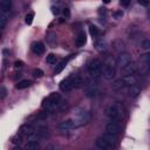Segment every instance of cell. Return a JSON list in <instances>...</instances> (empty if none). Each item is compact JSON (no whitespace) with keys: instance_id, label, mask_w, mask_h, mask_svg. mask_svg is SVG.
I'll return each mask as SVG.
<instances>
[{"instance_id":"ab89813d","label":"cell","mask_w":150,"mask_h":150,"mask_svg":"<svg viewBox=\"0 0 150 150\" xmlns=\"http://www.w3.org/2000/svg\"><path fill=\"white\" fill-rule=\"evenodd\" d=\"M130 2V0H121V5L122 6H128Z\"/></svg>"},{"instance_id":"7402d4cb","label":"cell","mask_w":150,"mask_h":150,"mask_svg":"<svg viewBox=\"0 0 150 150\" xmlns=\"http://www.w3.org/2000/svg\"><path fill=\"white\" fill-rule=\"evenodd\" d=\"M67 63H68V60H64V61H62V62H60L57 66H56V68H55V70H54V73L55 74H60L64 68H66V66H67Z\"/></svg>"},{"instance_id":"f546056e","label":"cell","mask_w":150,"mask_h":150,"mask_svg":"<svg viewBox=\"0 0 150 150\" xmlns=\"http://www.w3.org/2000/svg\"><path fill=\"white\" fill-rule=\"evenodd\" d=\"M141 48L142 49H150V39H144L141 42Z\"/></svg>"},{"instance_id":"3957f363","label":"cell","mask_w":150,"mask_h":150,"mask_svg":"<svg viewBox=\"0 0 150 150\" xmlns=\"http://www.w3.org/2000/svg\"><path fill=\"white\" fill-rule=\"evenodd\" d=\"M102 62L98 59H94L88 66V73L93 79H98L102 75Z\"/></svg>"},{"instance_id":"f1b7e54d","label":"cell","mask_w":150,"mask_h":150,"mask_svg":"<svg viewBox=\"0 0 150 150\" xmlns=\"http://www.w3.org/2000/svg\"><path fill=\"white\" fill-rule=\"evenodd\" d=\"M27 149H38L39 148V142L38 141H28V143L26 144Z\"/></svg>"},{"instance_id":"e0dca14e","label":"cell","mask_w":150,"mask_h":150,"mask_svg":"<svg viewBox=\"0 0 150 150\" xmlns=\"http://www.w3.org/2000/svg\"><path fill=\"white\" fill-rule=\"evenodd\" d=\"M124 87H127V84H125V82H124L123 79H118V80H116L115 83L112 84V89H114V90H122Z\"/></svg>"},{"instance_id":"5b68a950","label":"cell","mask_w":150,"mask_h":150,"mask_svg":"<svg viewBox=\"0 0 150 150\" xmlns=\"http://www.w3.org/2000/svg\"><path fill=\"white\" fill-rule=\"evenodd\" d=\"M123 107L121 103H115L110 105L107 110V115L110 120H121L123 116Z\"/></svg>"},{"instance_id":"4316f807","label":"cell","mask_w":150,"mask_h":150,"mask_svg":"<svg viewBox=\"0 0 150 150\" xmlns=\"http://www.w3.org/2000/svg\"><path fill=\"white\" fill-rule=\"evenodd\" d=\"M11 141H12V143H13V144H15V145H16V144H21V142H22V135L19 132L18 135L13 136Z\"/></svg>"},{"instance_id":"74e56055","label":"cell","mask_w":150,"mask_h":150,"mask_svg":"<svg viewBox=\"0 0 150 150\" xmlns=\"http://www.w3.org/2000/svg\"><path fill=\"white\" fill-rule=\"evenodd\" d=\"M105 13H107V9L105 8H100L98 9V14L100 15H105Z\"/></svg>"},{"instance_id":"8d00e7d4","label":"cell","mask_w":150,"mask_h":150,"mask_svg":"<svg viewBox=\"0 0 150 150\" xmlns=\"http://www.w3.org/2000/svg\"><path fill=\"white\" fill-rule=\"evenodd\" d=\"M138 2L142 5V6H148L150 4V0H138Z\"/></svg>"},{"instance_id":"f35d334b","label":"cell","mask_w":150,"mask_h":150,"mask_svg":"<svg viewBox=\"0 0 150 150\" xmlns=\"http://www.w3.org/2000/svg\"><path fill=\"white\" fill-rule=\"evenodd\" d=\"M52 12H53L54 14H59V13H60L59 8H57V7H55V6H53V7H52Z\"/></svg>"},{"instance_id":"60d3db41","label":"cell","mask_w":150,"mask_h":150,"mask_svg":"<svg viewBox=\"0 0 150 150\" xmlns=\"http://www.w3.org/2000/svg\"><path fill=\"white\" fill-rule=\"evenodd\" d=\"M103 1V4H109L110 2V0H102Z\"/></svg>"},{"instance_id":"d4e9b609","label":"cell","mask_w":150,"mask_h":150,"mask_svg":"<svg viewBox=\"0 0 150 150\" xmlns=\"http://www.w3.org/2000/svg\"><path fill=\"white\" fill-rule=\"evenodd\" d=\"M38 135L40 138H45L48 136V128L47 127H41L39 128V131H38Z\"/></svg>"},{"instance_id":"7a4b0ae2","label":"cell","mask_w":150,"mask_h":150,"mask_svg":"<svg viewBox=\"0 0 150 150\" xmlns=\"http://www.w3.org/2000/svg\"><path fill=\"white\" fill-rule=\"evenodd\" d=\"M61 102V95L59 93H52L49 96H47L42 103L43 108L47 110V111H50V110H54Z\"/></svg>"},{"instance_id":"7c38bea8","label":"cell","mask_w":150,"mask_h":150,"mask_svg":"<svg viewBox=\"0 0 150 150\" xmlns=\"http://www.w3.org/2000/svg\"><path fill=\"white\" fill-rule=\"evenodd\" d=\"M45 46H43V43L42 42H39V41H36V42H33L32 43V50H33V53L34 54H36V55H42L43 53H45Z\"/></svg>"},{"instance_id":"484cf974","label":"cell","mask_w":150,"mask_h":150,"mask_svg":"<svg viewBox=\"0 0 150 150\" xmlns=\"http://www.w3.org/2000/svg\"><path fill=\"white\" fill-rule=\"evenodd\" d=\"M11 7H12V0H1L0 1V8L11 9Z\"/></svg>"},{"instance_id":"30bf717a","label":"cell","mask_w":150,"mask_h":150,"mask_svg":"<svg viewBox=\"0 0 150 150\" xmlns=\"http://www.w3.org/2000/svg\"><path fill=\"white\" fill-rule=\"evenodd\" d=\"M137 70V64L135 62H129L128 64H125L124 67L121 68V73L124 75V76H128V75H134Z\"/></svg>"},{"instance_id":"d6a6232c","label":"cell","mask_w":150,"mask_h":150,"mask_svg":"<svg viewBox=\"0 0 150 150\" xmlns=\"http://www.w3.org/2000/svg\"><path fill=\"white\" fill-rule=\"evenodd\" d=\"M6 95H7V90H6V88H5L4 86H1V87H0V98H1V100L5 98Z\"/></svg>"},{"instance_id":"d590c367","label":"cell","mask_w":150,"mask_h":150,"mask_svg":"<svg viewBox=\"0 0 150 150\" xmlns=\"http://www.w3.org/2000/svg\"><path fill=\"white\" fill-rule=\"evenodd\" d=\"M14 67H15V68H22V67H23V62H22V61H15Z\"/></svg>"},{"instance_id":"1f68e13d","label":"cell","mask_w":150,"mask_h":150,"mask_svg":"<svg viewBox=\"0 0 150 150\" xmlns=\"http://www.w3.org/2000/svg\"><path fill=\"white\" fill-rule=\"evenodd\" d=\"M33 19H34V14H33V13H28V14L26 15V18H25V22H26L27 25H30V23L33 22Z\"/></svg>"},{"instance_id":"9c48e42d","label":"cell","mask_w":150,"mask_h":150,"mask_svg":"<svg viewBox=\"0 0 150 150\" xmlns=\"http://www.w3.org/2000/svg\"><path fill=\"white\" fill-rule=\"evenodd\" d=\"M129 62H130V54L128 52H122V53L118 54V56L116 59V66L122 68L125 64H128Z\"/></svg>"},{"instance_id":"603a6c76","label":"cell","mask_w":150,"mask_h":150,"mask_svg":"<svg viewBox=\"0 0 150 150\" xmlns=\"http://www.w3.org/2000/svg\"><path fill=\"white\" fill-rule=\"evenodd\" d=\"M123 80H124V82H125L127 86H131V84H135V83H136V77H135V75L124 76Z\"/></svg>"},{"instance_id":"ba28073f","label":"cell","mask_w":150,"mask_h":150,"mask_svg":"<svg viewBox=\"0 0 150 150\" xmlns=\"http://www.w3.org/2000/svg\"><path fill=\"white\" fill-rule=\"evenodd\" d=\"M79 124L76 122V120H71V118H68V120H64L62 121L60 124H59V128L63 131H69V130H73L74 128H76Z\"/></svg>"},{"instance_id":"277c9868","label":"cell","mask_w":150,"mask_h":150,"mask_svg":"<svg viewBox=\"0 0 150 150\" xmlns=\"http://www.w3.org/2000/svg\"><path fill=\"white\" fill-rule=\"evenodd\" d=\"M116 75V66L111 59H108L103 64V76L105 80H112Z\"/></svg>"},{"instance_id":"2e32d148","label":"cell","mask_w":150,"mask_h":150,"mask_svg":"<svg viewBox=\"0 0 150 150\" xmlns=\"http://www.w3.org/2000/svg\"><path fill=\"white\" fill-rule=\"evenodd\" d=\"M30 84H32V81L30 80H21V81H19L18 83H16V89H19V90H22V89H26V88H28V87H30Z\"/></svg>"},{"instance_id":"ac0fdd59","label":"cell","mask_w":150,"mask_h":150,"mask_svg":"<svg viewBox=\"0 0 150 150\" xmlns=\"http://www.w3.org/2000/svg\"><path fill=\"white\" fill-rule=\"evenodd\" d=\"M86 93H87V96H94L96 93H97V87H96V84L95 83H90V84H88V87H87V89H86Z\"/></svg>"},{"instance_id":"d6986e66","label":"cell","mask_w":150,"mask_h":150,"mask_svg":"<svg viewBox=\"0 0 150 150\" xmlns=\"http://www.w3.org/2000/svg\"><path fill=\"white\" fill-rule=\"evenodd\" d=\"M94 45H95V48H96L97 50H100V52H103V50H105V48H107V45H105V42L103 41V39H101V40H95Z\"/></svg>"},{"instance_id":"ffe728a7","label":"cell","mask_w":150,"mask_h":150,"mask_svg":"<svg viewBox=\"0 0 150 150\" xmlns=\"http://www.w3.org/2000/svg\"><path fill=\"white\" fill-rule=\"evenodd\" d=\"M89 33H90V35L93 36V38H97V36H100L101 35V32H100V29L96 27V26H89Z\"/></svg>"},{"instance_id":"836d02e7","label":"cell","mask_w":150,"mask_h":150,"mask_svg":"<svg viewBox=\"0 0 150 150\" xmlns=\"http://www.w3.org/2000/svg\"><path fill=\"white\" fill-rule=\"evenodd\" d=\"M33 75H34L35 77H41V76H43V71H42L41 69H34Z\"/></svg>"},{"instance_id":"9a60e30c","label":"cell","mask_w":150,"mask_h":150,"mask_svg":"<svg viewBox=\"0 0 150 150\" xmlns=\"http://www.w3.org/2000/svg\"><path fill=\"white\" fill-rule=\"evenodd\" d=\"M86 41H87V38H86L84 32H80L79 35H77V38H76V47H82V46H84Z\"/></svg>"},{"instance_id":"e575fe53","label":"cell","mask_w":150,"mask_h":150,"mask_svg":"<svg viewBox=\"0 0 150 150\" xmlns=\"http://www.w3.org/2000/svg\"><path fill=\"white\" fill-rule=\"evenodd\" d=\"M62 13H63V15H64L66 18H69V16H70V11H69V8H64V9L62 11Z\"/></svg>"},{"instance_id":"cb8c5ba5","label":"cell","mask_w":150,"mask_h":150,"mask_svg":"<svg viewBox=\"0 0 150 150\" xmlns=\"http://www.w3.org/2000/svg\"><path fill=\"white\" fill-rule=\"evenodd\" d=\"M47 41H48V43L50 45V46H54L55 43H56V34L55 33H48L47 34Z\"/></svg>"},{"instance_id":"6da1fadb","label":"cell","mask_w":150,"mask_h":150,"mask_svg":"<svg viewBox=\"0 0 150 150\" xmlns=\"http://www.w3.org/2000/svg\"><path fill=\"white\" fill-rule=\"evenodd\" d=\"M115 141H116V135H111V134L105 132L95 141V145L102 150L103 149H111L115 145Z\"/></svg>"},{"instance_id":"52a82bcc","label":"cell","mask_w":150,"mask_h":150,"mask_svg":"<svg viewBox=\"0 0 150 150\" xmlns=\"http://www.w3.org/2000/svg\"><path fill=\"white\" fill-rule=\"evenodd\" d=\"M74 80H75V75H69L68 77H66L64 80H62L61 83H60L61 91L68 93L71 89H74Z\"/></svg>"},{"instance_id":"4fadbf2b","label":"cell","mask_w":150,"mask_h":150,"mask_svg":"<svg viewBox=\"0 0 150 150\" xmlns=\"http://www.w3.org/2000/svg\"><path fill=\"white\" fill-rule=\"evenodd\" d=\"M19 132H20L22 136H26V137H27L28 135H30V134L35 132V130H34V128H33L30 124H23V125H21V127H20Z\"/></svg>"},{"instance_id":"4dcf8cb0","label":"cell","mask_w":150,"mask_h":150,"mask_svg":"<svg viewBox=\"0 0 150 150\" xmlns=\"http://www.w3.org/2000/svg\"><path fill=\"white\" fill-rule=\"evenodd\" d=\"M122 16H123V12H122V9L112 12V18H114V19L118 20V19H122Z\"/></svg>"},{"instance_id":"8992f818","label":"cell","mask_w":150,"mask_h":150,"mask_svg":"<svg viewBox=\"0 0 150 150\" xmlns=\"http://www.w3.org/2000/svg\"><path fill=\"white\" fill-rule=\"evenodd\" d=\"M121 129H122V124L120 120H111L105 125V132L111 135H118L121 132Z\"/></svg>"},{"instance_id":"5bb4252c","label":"cell","mask_w":150,"mask_h":150,"mask_svg":"<svg viewBox=\"0 0 150 150\" xmlns=\"http://www.w3.org/2000/svg\"><path fill=\"white\" fill-rule=\"evenodd\" d=\"M139 94H141V87H139V86H137L136 83L129 86V96H130V97L136 98Z\"/></svg>"},{"instance_id":"b9f144b4","label":"cell","mask_w":150,"mask_h":150,"mask_svg":"<svg viewBox=\"0 0 150 150\" xmlns=\"http://www.w3.org/2000/svg\"><path fill=\"white\" fill-rule=\"evenodd\" d=\"M52 1H53V2H56V4H59L61 0H52Z\"/></svg>"},{"instance_id":"44dd1931","label":"cell","mask_w":150,"mask_h":150,"mask_svg":"<svg viewBox=\"0 0 150 150\" xmlns=\"http://www.w3.org/2000/svg\"><path fill=\"white\" fill-rule=\"evenodd\" d=\"M46 61H47V63H49V64H56V62L59 61V59H57V56H56L55 54L50 53V54L47 55Z\"/></svg>"},{"instance_id":"8fae6325","label":"cell","mask_w":150,"mask_h":150,"mask_svg":"<svg viewBox=\"0 0 150 150\" xmlns=\"http://www.w3.org/2000/svg\"><path fill=\"white\" fill-rule=\"evenodd\" d=\"M89 121H90V114L88 111H81V112H79L77 120H76V122H77L79 125L80 124H87Z\"/></svg>"},{"instance_id":"83f0119b","label":"cell","mask_w":150,"mask_h":150,"mask_svg":"<svg viewBox=\"0 0 150 150\" xmlns=\"http://www.w3.org/2000/svg\"><path fill=\"white\" fill-rule=\"evenodd\" d=\"M83 84V80L80 77V76H75V80H74V88L77 89V88H81Z\"/></svg>"}]
</instances>
